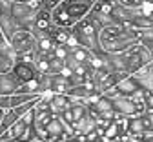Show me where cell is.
<instances>
[{"label": "cell", "mask_w": 153, "mask_h": 142, "mask_svg": "<svg viewBox=\"0 0 153 142\" xmlns=\"http://www.w3.org/2000/svg\"><path fill=\"white\" fill-rule=\"evenodd\" d=\"M113 89L117 91V93H120V95H126V97H131L135 91H139L140 89V86L137 84V80L133 78L131 75H126V77H122L117 84L113 86Z\"/></svg>", "instance_id": "cell-12"}, {"label": "cell", "mask_w": 153, "mask_h": 142, "mask_svg": "<svg viewBox=\"0 0 153 142\" xmlns=\"http://www.w3.org/2000/svg\"><path fill=\"white\" fill-rule=\"evenodd\" d=\"M38 7H40L38 0H29V2H15L13 0L11 18L15 22V29H29L33 26V16Z\"/></svg>", "instance_id": "cell-6"}, {"label": "cell", "mask_w": 153, "mask_h": 142, "mask_svg": "<svg viewBox=\"0 0 153 142\" xmlns=\"http://www.w3.org/2000/svg\"><path fill=\"white\" fill-rule=\"evenodd\" d=\"M139 42L144 44V46L149 49V53L153 55V26L139 29Z\"/></svg>", "instance_id": "cell-14"}, {"label": "cell", "mask_w": 153, "mask_h": 142, "mask_svg": "<svg viewBox=\"0 0 153 142\" xmlns=\"http://www.w3.org/2000/svg\"><path fill=\"white\" fill-rule=\"evenodd\" d=\"M146 2H149V4H153V0H146Z\"/></svg>", "instance_id": "cell-18"}, {"label": "cell", "mask_w": 153, "mask_h": 142, "mask_svg": "<svg viewBox=\"0 0 153 142\" xmlns=\"http://www.w3.org/2000/svg\"><path fill=\"white\" fill-rule=\"evenodd\" d=\"M113 2H117L120 6H126V7H137L142 4V0H113Z\"/></svg>", "instance_id": "cell-15"}, {"label": "cell", "mask_w": 153, "mask_h": 142, "mask_svg": "<svg viewBox=\"0 0 153 142\" xmlns=\"http://www.w3.org/2000/svg\"><path fill=\"white\" fill-rule=\"evenodd\" d=\"M9 44L15 51V58H27L33 60L36 55L35 49V36L29 29H16L9 36Z\"/></svg>", "instance_id": "cell-5"}, {"label": "cell", "mask_w": 153, "mask_h": 142, "mask_svg": "<svg viewBox=\"0 0 153 142\" xmlns=\"http://www.w3.org/2000/svg\"><path fill=\"white\" fill-rule=\"evenodd\" d=\"M18 86H20V82L13 77L11 71L0 73V95H11Z\"/></svg>", "instance_id": "cell-13"}, {"label": "cell", "mask_w": 153, "mask_h": 142, "mask_svg": "<svg viewBox=\"0 0 153 142\" xmlns=\"http://www.w3.org/2000/svg\"><path fill=\"white\" fill-rule=\"evenodd\" d=\"M9 71L13 73V77L20 84L29 82V80L38 77V71H36V68L33 64V60H27V58H15V62H13Z\"/></svg>", "instance_id": "cell-8"}, {"label": "cell", "mask_w": 153, "mask_h": 142, "mask_svg": "<svg viewBox=\"0 0 153 142\" xmlns=\"http://www.w3.org/2000/svg\"><path fill=\"white\" fill-rule=\"evenodd\" d=\"M99 31L100 29L95 26V22L88 15L71 26V33H73L75 42L84 46V48H88L93 53H100L102 51L100 42H99Z\"/></svg>", "instance_id": "cell-3"}, {"label": "cell", "mask_w": 153, "mask_h": 142, "mask_svg": "<svg viewBox=\"0 0 153 142\" xmlns=\"http://www.w3.org/2000/svg\"><path fill=\"white\" fill-rule=\"evenodd\" d=\"M93 2L95 0H60L51 9V22L55 26L71 28L89 13Z\"/></svg>", "instance_id": "cell-2"}, {"label": "cell", "mask_w": 153, "mask_h": 142, "mask_svg": "<svg viewBox=\"0 0 153 142\" xmlns=\"http://www.w3.org/2000/svg\"><path fill=\"white\" fill-rule=\"evenodd\" d=\"M99 42L100 48L108 53H120L135 42H139V29L128 28L119 22L108 24L99 31Z\"/></svg>", "instance_id": "cell-1"}, {"label": "cell", "mask_w": 153, "mask_h": 142, "mask_svg": "<svg viewBox=\"0 0 153 142\" xmlns=\"http://www.w3.org/2000/svg\"><path fill=\"white\" fill-rule=\"evenodd\" d=\"M2 115H4V109H2V108H0V120H2Z\"/></svg>", "instance_id": "cell-17"}, {"label": "cell", "mask_w": 153, "mask_h": 142, "mask_svg": "<svg viewBox=\"0 0 153 142\" xmlns=\"http://www.w3.org/2000/svg\"><path fill=\"white\" fill-rule=\"evenodd\" d=\"M73 102V98L68 95V93H51L49 91V98H48V104H49V109L53 111V115H60L64 113Z\"/></svg>", "instance_id": "cell-11"}, {"label": "cell", "mask_w": 153, "mask_h": 142, "mask_svg": "<svg viewBox=\"0 0 153 142\" xmlns=\"http://www.w3.org/2000/svg\"><path fill=\"white\" fill-rule=\"evenodd\" d=\"M15 62V51L9 44V38L4 36V33L0 31V73L9 71Z\"/></svg>", "instance_id": "cell-10"}, {"label": "cell", "mask_w": 153, "mask_h": 142, "mask_svg": "<svg viewBox=\"0 0 153 142\" xmlns=\"http://www.w3.org/2000/svg\"><path fill=\"white\" fill-rule=\"evenodd\" d=\"M42 129L46 133V140H71L73 135V131L66 126L60 115H53Z\"/></svg>", "instance_id": "cell-7"}, {"label": "cell", "mask_w": 153, "mask_h": 142, "mask_svg": "<svg viewBox=\"0 0 153 142\" xmlns=\"http://www.w3.org/2000/svg\"><path fill=\"white\" fill-rule=\"evenodd\" d=\"M140 142H153V129L151 128L144 129V133L140 135Z\"/></svg>", "instance_id": "cell-16"}, {"label": "cell", "mask_w": 153, "mask_h": 142, "mask_svg": "<svg viewBox=\"0 0 153 142\" xmlns=\"http://www.w3.org/2000/svg\"><path fill=\"white\" fill-rule=\"evenodd\" d=\"M153 58V55L149 53V49L140 44V42H135L133 46H129L128 49L120 51L119 53V60H120V66L126 73H133L137 71L139 68H142L144 64H148L149 60Z\"/></svg>", "instance_id": "cell-4"}, {"label": "cell", "mask_w": 153, "mask_h": 142, "mask_svg": "<svg viewBox=\"0 0 153 142\" xmlns=\"http://www.w3.org/2000/svg\"><path fill=\"white\" fill-rule=\"evenodd\" d=\"M29 124H31V109L22 115L18 120H15V122L0 135V140H24L27 129H29Z\"/></svg>", "instance_id": "cell-9"}]
</instances>
